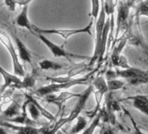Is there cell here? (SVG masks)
I'll return each instance as SVG.
<instances>
[{"label":"cell","mask_w":148,"mask_h":134,"mask_svg":"<svg viewBox=\"0 0 148 134\" xmlns=\"http://www.w3.org/2000/svg\"><path fill=\"white\" fill-rule=\"evenodd\" d=\"M92 92H93V86L90 85L86 90H85V91L80 93V96L78 97L75 106L73 107V109L71 110V111L68 116L61 117L51 127L41 128V134H57L64 125L76 120L81 115L82 111L85 110L86 104Z\"/></svg>","instance_id":"cell-1"},{"label":"cell","mask_w":148,"mask_h":134,"mask_svg":"<svg viewBox=\"0 0 148 134\" xmlns=\"http://www.w3.org/2000/svg\"><path fill=\"white\" fill-rule=\"evenodd\" d=\"M92 73L80 77V78H72L65 83H51L50 84L42 86L35 90V94H37L39 97H47L49 95L57 94L62 91H65L68 89L74 87V86H79V85H87L89 84L91 78H92Z\"/></svg>","instance_id":"cell-2"},{"label":"cell","mask_w":148,"mask_h":134,"mask_svg":"<svg viewBox=\"0 0 148 134\" xmlns=\"http://www.w3.org/2000/svg\"><path fill=\"white\" fill-rule=\"evenodd\" d=\"M133 2H126L125 0H120L117 6V19H116V31L114 40H118L119 33L125 31L129 27L130 11L133 7Z\"/></svg>","instance_id":"cell-3"},{"label":"cell","mask_w":148,"mask_h":134,"mask_svg":"<svg viewBox=\"0 0 148 134\" xmlns=\"http://www.w3.org/2000/svg\"><path fill=\"white\" fill-rule=\"evenodd\" d=\"M116 76L123 78L133 86L148 83V71H144L137 68H131L126 69H115Z\"/></svg>","instance_id":"cell-4"},{"label":"cell","mask_w":148,"mask_h":134,"mask_svg":"<svg viewBox=\"0 0 148 134\" xmlns=\"http://www.w3.org/2000/svg\"><path fill=\"white\" fill-rule=\"evenodd\" d=\"M0 42L2 43L3 46L5 47V48L8 50L10 53L12 61H13V70H14V75L20 77H25V71L24 69V66L20 63L19 61V57L18 54L16 51V47L10 38V36L5 33L4 30L0 28Z\"/></svg>","instance_id":"cell-5"},{"label":"cell","mask_w":148,"mask_h":134,"mask_svg":"<svg viewBox=\"0 0 148 134\" xmlns=\"http://www.w3.org/2000/svg\"><path fill=\"white\" fill-rule=\"evenodd\" d=\"M93 21L92 20L87 26L82 28H71V29H41L32 25V28L35 33L41 34H57L62 37L64 40H68L70 37L79 34V33H87L90 36H92V27L93 26Z\"/></svg>","instance_id":"cell-6"},{"label":"cell","mask_w":148,"mask_h":134,"mask_svg":"<svg viewBox=\"0 0 148 134\" xmlns=\"http://www.w3.org/2000/svg\"><path fill=\"white\" fill-rule=\"evenodd\" d=\"M106 12L104 8V0H101V11L99 16L98 18L97 22L95 23V46H94V52L93 55L91 58V61L89 63V67H92L96 62L99 61V52H100V46H101V40L102 35L106 25Z\"/></svg>","instance_id":"cell-7"},{"label":"cell","mask_w":148,"mask_h":134,"mask_svg":"<svg viewBox=\"0 0 148 134\" xmlns=\"http://www.w3.org/2000/svg\"><path fill=\"white\" fill-rule=\"evenodd\" d=\"M35 36H37L45 46L46 47L51 51V53L53 54L54 57L56 58H65L67 60H71L73 59H90L88 56H85V55H79V54H75V53H71L69 52H67L63 46H58L56 43L52 42L51 40H50L48 38H46L44 34L41 33H35Z\"/></svg>","instance_id":"cell-8"},{"label":"cell","mask_w":148,"mask_h":134,"mask_svg":"<svg viewBox=\"0 0 148 134\" xmlns=\"http://www.w3.org/2000/svg\"><path fill=\"white\" fill-rule=\"evenodd\" d=\"M92 85L93 86V92L95 95V102H96V106L94 109V114L98 112V110H100V105L101 102L103 100V97L105 95H106L109 90L107 87V81L103 76L96 77Z\"/></svg>","instance_id":"cell-9"},{"label":"cell","mask_w":148,"mask_h":134,"mask_svg":"<svg viewBox=\"0 0 148 134\" xmlns=\"http://www.w3.org/2000/svg\"><path fill=\"white\" fill-rule=\"evenodd\" d=\"M79 96H80V94H77V93H73V92L65 90V91L59 92L58 95L52 94V95H49V96L45 97V101L50 103L56 104L58 107V109L60 110L62 108L63 104H64L67 101H69L74 97H79Z\"/></svg>","instance_id":"cell-10"},{"label":"cell","mask_w":148,"mask_h":134,"mask_svg":"<svg viewBox=\"0 0 148 134\" xmlns=\"http://www.w3.org/2000/svg\"><path fill=\"white\" fill-rule=\"evenodd\" d=\"M0 125L7 129H11L17 134H41V128L38 129L31 125H18L2 120H0Z\"/></svg>","instance_id":"cell-11"},{"label":"cell","mask_w":148,"mask_h":134,"mask_svg":"<svg viewBox=\"0 0 148 134\" xmlns=\"http://www.w3.org/2000/svg\"><path fill=\"white\" fill-rule=\"evenodd\" d=\"M13 38H14V41H15V45L18 50V54L19 59L23 62L25 63L27 62L32 66V56L31 51L27 48L25 44L17 35L13 34Z\"/></svg>","instance_id":"cell-12"},{"label":"cell","mask_w":148,"mask_h":134,"mask_svg":"<svg viewBox=\"0 0 148 134\" xmlns=\"http://www.w3.org/2000/svg\"><path fill=\"white\" fill-rule=\"evenodd\" d=\"M130 40V34H126V33L120 38L119 42L113 47L112 49V53L111 54V61L113 67H116L117 62L119 59V57L121 56V53L124 49V47H125V45L127 44V42Z\"/></svg>","instance_id":"cell-13"},{"label":"cell","mask_w":148,"mask_h":134,"mask_svg":"<svg viewBox=\"0 0 148 134\" xmlns=\"http://www.w3.org/2000/svg\"><path fill=\"white\" fill-rule=\"evenodd\" d=\"M128 100L132 101V105L141 113L148 116V97L145 95H137L131 97Z\"/></svg>","instance_id":"cell-14"},{"label":"cell","mask_w":148,"mask_h":134,"mask_svg":"<svg viewBox=\"0 0 148 134\" xmlns=\"http://www.w3.org/2000/svg\"><path fill=\"white\" fill-rule=\"evenodd\" d=\"M28 9H29V6H23L21 12H19V14L15 19V22H16L17 26H18L20 27H23V28H26L32 33L35 34V33L33 31V28H32V25L30 23V20H29V18H28Z\"/></svg>","instance_id":"cell-15"},{"label":"cell","mask_w":148,"mask_h":134,"mask_svg":"<svg viewBox=\"0 0 148 134\" xmlns=\"http://www.w3.org/2000/svg\"><path fill=\"white\" fill-rule=\"evenodd\" d=\"M0 74H1V76H3L5 80V84L3 85V88L5 90H6L7 88H11V87L15 89L21 83V80L18 78V76L11 75L5 69H3L1 66H0Z\"/></svg>","instance_id":"cell-16"},{"label":"cell","mask_w":148,"mask_h":134,"mask_svg":"<svg viewBox=\"0 0 148 134\" xmlns=\"http://www.w3.org/2000/svg\"><path fill=\"white\" fill-rule=\"evenodd\" d=\"M23 110V105L21 106L16 101H12L10 105L4 110L3 112V117H4L2 120L7 119V118H12L14 117H17L21 114Z\"/></svg>","instance_id":"cell-17"},{"label":"cell","mask_w":148,"mask_h":134,"mask_svg":"<svg viewBox=\"0 0 148 134\" xmlns=\"http://www.w3.org/2000/svg\"><path fill=\"white\" fill-rule=\"evenodd\" d=\"M39 68L40 69L45 71H57L64 69V65L51 60H42L41 61H39Z\"/></svg>","instance_id":"cell-18"},{"label":"cell","mask_w":148,"mask_h":134,"mask_svg":"<svg viewBox=\"0 0 148 134\" xmlns=\"http://www.w3.org/2000/svg\"><path fill=\"white\" fill-rule=\"evenodd\" d=\"M105 107L113 113L118 112L121 110V106H120L119 101L114 98V97L112 96V94L111 92H109L106 97Z\"/></svg>","instance_id":"cell-19"},{"label":"cell","mask_w":148,"mask_h":134,"mask_svg":"<svg viewBox=\"0 0 148 134\" xmlns=\"http://www.w3.org/2000/svg\"><path fill=\"white\" fill-rule=\"evenodd\" d=\"M76 120V124L73 125L71 130V134H79L80 132H83L87 127V120L83 116L80 115Z\"/></svg>","instance_id":"cell-20"},{"label":"cell","mask_w":148,"mask_h":134,"mask_svg":"<svg viewBox=\"0 0 148 134\" xmlns=\"http://www.w3.org/2000/svg\"><path fill=\"white\" fill-rule=\"evenodd\" d=\"M36 84V78L33 75H26L24 80H21V83L15 88L18 90H28L32 89Z\"/></svg>","instance_id":"cell-21"},{"label":"cell","mask_w":148,"mask_h":134,"mask_svg":"<svg viewBox=\"0 0 148 134\" xmlns=\"http://www.w3.org/2000/svg\"><path fill=\"white\" fill-rule=\"evenodd\" d=\"M29 98H30V100L38 107V109L39 110V111H40V113H41V116H43L44 117H45L46 119H48L49 121H51V122H56V117H55V116H53L51 112H49L45 108H44L42 105H40V103L34 98V97H32V96H30V95H26Z\"/></svg>","instance_id":"cell-22"},{"label":"cell","mask_w":148,"mask_h":134,"mask_svg":"<svg viewBox=\"0 0 148 134\" xmlns=\"http://www.w3.org/2000/svg\"><path fill=\"white\" fill-rule=\"evenodd\" d=\"M32 0H5V5L10 12H14L16 7L28 6Z\"/></svg>","instance_id":"cell-23"},{"label":"cell","mask_w":148,"mask_h":134,"mask_svg":"<svg viewBox=\"0 0 148 134\" xmlns=\"http://www.w3.org/2000/svg\"><path fill=\"white\" fill-rule=\"evenodd\" d=\"M26 99L28 100L27 110H28L29 113H30L31 118H32L33 121L37 122V121L39 119V117H40V116H41V113H40L39 110L38 109V107L30 100V98H29L27 96H26Z\"/></svg>","instance_id":"cell-24"},{"label":"cell","mask_w":148,"mask_h":134,"mask_svg":"<svg viewBox=\"0 0 148 134\" xmlns=\"http://www.w3.org/2000/svg\"><path fill=\"white\" fill-rule=\"evenodd\" d=\"M136 18L137 20L140 17H147L148 18V0H144L140 2L136 7Z\"/></svg>","instance_id":"cell-25"},{"label":"cell","mask_w":148,"mask_h":134,"mask_svg":"<svg viewBox=\"0 0 148 134\" xmlns=\"http://www.w3.org/2000/svg\"><path fill=\"white\" fill-rule=\"evenodd\" d=\"M92 1V12L90 16L92 18V21L95 24L98 20L101 11V1L100 0H91Z\"/></svg>","instance_id":"cell-26"},{"label":"cell","mask_w":148,"mask_h":134,"mask_svg":"<svg viewBox=\"0 0 148 134\" xmlns=\"http://www.w3.org/2000/svg\"><path fill=\"white\" fill-rule=\"evenodd\" d=\"M118 0H104V8L107 17L114 15V12L118 6Z\"/></svg>","instance_id":"cell-27"},{"label":"cell","mask_w":148,"mask_h":134,"mask_svg":"<svg viewBox=\"0 0 148 134\" xmlns=\"http://www.w3.org/2000/svg\"><path fill=\"white\" fill-rule=\"evenodd\" d=\"M101 115L99 112L97 113V115L95 116L94 119L92 120V122L86 128V130L81 133V134H93L95 130L98 128V126L99 125L100 122H101Z\"/></svg>","instance_id":"cell-28"},{"label":"cell","mask_w":148,"mask_h":134,"mask_svg":"<svg viewBox=\"0 0 148 134\" xmlns=\"http://www.w3.org/2000/svg\"><path fill=\"white\" fill-rule=\"evenodd\" d=\"M124 86H125V82L122 81V80L117 79V78L107 81V87H108L109 92L119 90L122 89Z\"/></svg>","instance_id":"cell-29"},{"label":"cell","mask_w":148,"mask_h":134,"mask_svg":"<svg viewBox=\"0 0 148 134\" xmlns=\"http://www.w3.org/2000/svg\"><path fill=\"white\" fill-rule=\"evenodd\" d=\"M125 113L127 114V116H128V117H129V119H130V121H131V123H132V127H133V133H132V134H147V133H145V132H143V131L139 129L138 124L136 123V121L134 120V118L132 117V116L131 115L130 112H128V111L125 110Z\"/></svg>","instance_id":"cell-30"},{"label":"cell","mask_w":148,"mask_h":134,"mask_svg":"<svg viewBox=\"0 0 148 134\" xmlns=\"http://www.w3.org/2000/svg\"><path fill=\"white\" fill-rule=\"evenodd\" d=\"M115 68H120V69H126L131 68V66L129 65L127 59H126L125 56L121 55V56L119 57L118 62H117V65H116Z\"/></svg>","instance_id":"cell-31"},{"label":"cell","mask_w":148,"mask_h":134,"mask_svg":"<svg viewBox=\"0 0 148 134\" xmlns=\"http://www.w3.org/2000/svg\"><path fill=\"white\" fill-rule=\"evenodd\" d=\"M9 97H10L9 94H5V97H3L1 99H0V113L4 112V110H3V109H4V106H5L7 103L12 102V99H11Z\"/></svg>","instance_id":"cell-32"},{"label":"cell","mask_w":148,"mask_h":134,"mask_svg":"<svg viewBox=\"0 0 148 134\" xmlns=\"http://www.w3.org/2000/svg\"><path fill=\"white\" fill-rule=\"evenodd\" d=\"M102 134H115V133L113 132V131L111 128H108V129H106L105 131H103Z\"/></svg>","instance_id":"cell-33"},{"label":"cell","mask_w":148,"mask_h":134,"mask_svg":"<svg viewBox=\"0 0 148 134\" xmlns=\"http://www.w3.org/2000/svg\"><path fill=\"white\" fill-rule=\"evenodd\" d=\"M0 134H8L5 127H4L2 125H0Z\"/></svg>","instance_id":"cell-34"},{"label":"cell","mask_w":148,"mask_h":134,"mask_svg":"<svg viewBox=\"0 0 148 134\" xmlns=\"http://www.w3.org/2000/svg\"><path fill=\"white\" fill-rule=\"evenodd\" d=\"M5 90L3 88V85H2V86L0 85V96H1V95H2V94L5 92Z\"/></svg>","instance_id":"cell-35"},{"label":"cell","mask_w":148,"mask_h":134,"mask_svg":"<svg viewBox=\"0 0 148 134\" xmlns=\"http://www.w3.org/2000/svg\"><path fill=\"white\" fill-rule=\"evenodd\" d=\"M125 1H126V2H133L132 0H125Z\"/></svg>","instance_id":"cell-36"},{"label":"cell","mask_w":148,"mask_h":134,"mask_svg":"<svg viewBox=\"0 0 148 134\" xmlns=\"http://www.w3.org/2000/svg\"><path fill=\"white\" fill-rule=\"evenodd\" d=\"M57 134H63V133H62V132H61V131H58V133H57Z\"/></svg>","instance_id":"cell-37"},{"label":"cell","mask_w":148,"mask_h":134,"mask_svg":"<svg viewBox=\"0 0 148 134\" xmlns=\"http://www.w3.org/2000/svg\"><path fill=\"white\" fill-rule=\"evenodd\" d=\"M132 1H133V3H134V4H135V2H136V1H137V0H132Z\"/></svg>","instance_id":"cell-38"}]
</instances>
